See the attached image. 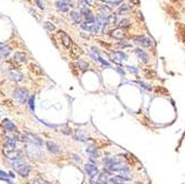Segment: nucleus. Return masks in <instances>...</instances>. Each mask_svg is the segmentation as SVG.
<instances>
[{
	"label": "nucleus",
	"instance_id": "obj_43",
	"mask_svg": "<svg viewBox=\"0 0 185 184\" xmlns=\"http://www.w3.org/2000/svg\"><path fill=\"white\" fill-rule=\"evenodd\" d=\"M90 184H101L99 181H94L93 179H91V181H90Z\"/></svg>",
	"mask_w": 185,
	"mask_h": 184
},
{
	"label": "nucleus",
	"instance_id": "obj_9",
	"mask_svg": "<svg viewBox=\"0 0 185 184\" xmlns=\"http://www.w3.org/2000/svg\"><path fill=\"white\" fill-rule=\"evenodd\" d=\"M47 149L49 151L50 153H52V154H58V153H60V147L58 145L57 143H54V142L52 141H48L47 143Z\"/></svg>",
	"mask_w": 185,
	"mask_h": 184
},
{
	"label": "nucleus",
	"instance_id": "obj_42",
	"mask_svg": "<svg viewBox=\"0 0 185 184\" xmlns=\"http://www.w3.org/2000/svg\"><path fill=\"white\" fill-rule=\"evenodd\" d=\"M131 2H132V3H134V5H136V6H139V5H140V0H131Z\"/></svg>",
	"mask_w": 185,
	"mask_h": 184
},
{
	"label": "nucleus",
	"instance_id": "obj_17",
	"mask_svg": "<svg viewBox=\"0 0 185 184\" xmlns=\"http://www.w3.org/2000/svg\"><path fill=\"white\" fill-rule=\"evenodd\" d=\"M57 8L60 10V11H62V12H67V11L69 10V3H68V2H64V1H60V0H58L57 1Z\"/></svg>",
	"mask_w": 185,
	"mask_h": 184
},
{
	"label": "nucleus",
	"instance_id": "obj_33",
	"mask_svg": "<svg viewBox=\"0 0 185 184\" xmlns=\"http://www.w3.org/2000/svg\"><path fill=\"white\" fill-rule=\"evenodd\" d=\"M127 69H128L129 72H131V73H134V74H136V73L139 72V70L136 69L135 67H131V65H128V67H127Z\"/></svg>",
	"mask_w": 185,
	"mask_h": 184
},
{
	"label": "nucleus",
	"instance_id": "obj_18",
	"mask_svg": "<svg viewBox=\"0 0 185 184\" xmlns=\"http://www.w3.org/2000/svg\"><path fill=\"white\" fill-rule=\"evenodd\" d=\"M86 152L92 156V157H94V159H98V157L100 156V153L97 151V148H95V147H93V145L88 147V148H86Z\"/></svg>",
	"mask_w": 185,
	"mask_h": 184
},
{
	"label": "nucleus",
	"instance_id": "obj_26",
	"mask_svg": "<svg viewBox=\"0 0 185 184\" xmlns=\"http://www.w3.org/2000/svg\"><path fill=\"white\" fill-rule=\"evenodd\" d=\"M35 100H36V97H35V95H31L28 100V106L31 111H35V108H36V106H35Z\"/></svg>",
	"mask_w": 185,
	"mask_h": 184
},
{
	"label": "nucleus",
	"instance_id": "obj_11",
	"mask_svg": "<svg viewBox=\"0 0 185 184\" xmlns=\"http://www.w3.org/2000/svg\"><path fill=\"white\" fill-rule=\"evenodd\" d=\"M111 183H113V184H125L128 181H130L129 179H125V177H112L110 180H109Z\"/></svg>",
	"mask_w": 185,
	"mask_h": 184
},
{
	"label": "nucleus",
	"instance_id": "obj_8",
	"mask_svg": "<svg viewBox=\"0 0 185 184\" xmlns=\"http://www.w3.org/2000/svg\"><path fill=\"white\" fill-rule=\"evenodd\" d=\"M84 169H86V174L91 179H93V177H97L99 174V170H98V168L94 164H86V166H84Z\"/></svg>",
	"mask_w": 185,
	"mask_h": 184
},
{
	"label": "nucleus",
	"instance_id": "obj_41",
	"mask_svg": "<svg viewBox=\"0 0 185 184\" xmlns=\"http://www.w3.org/2000/svg\"><path fill=\"white\" fill-rule=\"evenodd\" d=\"M1 180H2V181H5V182H7L8 184H14V181H11L9 177H7V179H1Z\"/></svg>",
	"mask_w": 185,
	"mask_h": 184
},
{
	"label": "nucleus",
	"instance_id": "obj_34",
	"mask_svg": "<svg viewBox=\"0 0 185 184\" xmlns=\"http://www.w3.org/2000/svg\"><path fill=\"white\" fill-rule=\"evenodd\" d=\"M171 2L174 5V6H176L178 8H182V2H181V0H171Z\"/></svg>",
	"mask_w": 185,
	"mask_h": 184
},
{
	"label": "nucleus",
	"instance_id": "obj_3",
	"mask_svg": "<svg viewBox=\"0 0 185 184\" xmlns=\"http://www.w3.org/2000/svg\"><path fill=\"white\" fill-rule=\"evenodd\" d=\"M16 144H17V140L14 139V138H11V136H7L6 138V140L3 141V148L5 150L8 152H12L16 150Z\"/></svg>",
	"mask_w": 185,
	"mask_h": 184
},
{
	"label": "nucleus",
	"instance_id": "obj_40",
	"mask_svg": "<svg viewBox=\"0 0 185 184\" xmlns=\"http://www.w3.org/2000/svg\"><path fill=\"white\" fill-rule=\"evenodd\" d=\"M61 132H63L64 134H70V133H71V130H69V129H68V127H63V129H62V130H61Z\"/></svg>",
	"mask_w": 185,
	"mask_h": 184
},
{
	"label": "nucleus",
	"instance_id": "obj_28",
	"mask_svg": "<svg viewBox=\"0 0 185 184\" xmlns=\"http://www.w3.org/2000/svg\"><path fill=\"white\" fill-rule=\"evenodd\" d=\"M30 69L33 71V72H36L37 74H42V70H41V69H40V67H38L37 64L31 63L30 64Z\"/></svg>",
	"mask_w": 185,
	"mask_h": 184
},
{
	"label": "nucleus",
	"instance_id": "obj_20",
	"mask_svg": "<svg viewBox=\"0 0 185 184\" xmlns=\"http://www.w3.org/2000/svg\"><path fill=\"white\" fill-rule=\"evenodd\" d=\"M70 18H71L75 23H81L82 17H81V14L78 12V11H72L71 14H70Z\"/></svg>",
	"mask_w": 185,
	"mask_h": 184
},
{
	"label": "nucleus",
	"instance_id": "obj_25",
	"mask_svg": "<svg viewBox=\"0 0 185 184\" xmlns=\"http://www.w3.org/2000/svg\"><path fill=\"white\" fill-rule=\"evenodd\" d=\"M43 27L44 29L47 30V31H50V32H52V31H54L56 30V27H54V25H52L50 21H46L43 23Z\"/></svg>",
	"mask_w": 185,
	"mask_h": 184
},
{
	"label": "nucleus",
	"instance_id": "obj_45",
	"mask_svg": "<svg viewBox=\"0 0 185 184\" xmlns=\"http://www.w3.org/2000/svg\"><path fill=\"white\" fill-rule=\"evenodd\" d=\"M72 156H73V157L77 160V161H80V160H81V159H80V157H78V155H75V154H72Z\"/></svg>",
	"mask_w": 185,
	"mask_h": 184
},
{
	"label": "nucleus",
	"instance_id": "obj_47",
	"mask_svg": "<svg viewBox=\"0 0 185 184\" xmlns=\"http://www.w3.org/2000/svg\"><path fill=\"white\" fill-rule=\"evenodd\" d=\"M84 1L86 2V5H89L90 2H92V0H84Z\"/></svg>",
	"mask_w": 185,
	"mask_h": 184
},
{
	"label": "nucleus",
	"instance_id": "obj_39",
	"mask_svg": "<svg viewBox=\"0 0 185 184\" xmlns=\"http://www.w3.org/2000/svg\"><path fill=\"white\" fill-rule=\"evenodd\" d=\"M40 122H41V123H43V124H46V125H48V127H57V125H56V124H51V123H48V122H46V121L40 120Z\"/></svg>",
	"mask_w": 185,
	"mask_h": 184
},
{
	"label": "nucleus",
	"instance_id": "obj_21",
	"mask_svg": "<svg viewBox=\"0 0 185 184\" xmlns=\"http://www.w3.org/2000/svg\"><path fill=\"white\" fill-rule=\"evenodd\" d=\"M136 53V56L140 58L141 60H142L143 62H148V55L143 51V50L141 49H135V51H134Z\"/></svg>",
	"mask_w": 185,
	"mask_h": 184
},
{
	"label": "nucleus",
	"instance_id": "obj_24",
	"mask_svg": "<svg viewBox=\"0 0 185 184\" xmlns=\"http://www.w3.org/2000/svg\"><path fill=\"white\" fill-rule=\"evenodd\" d=\"M72 56L74 58L79 57V55H81L82 53V50H81V48H79L78 46H75V44H73L72 46Z\"/></svg>",
	"mask_w": 185,
	"mask_h": 184
},
{
	"label": "nucleus",
	"instance_id": "obj_36",
	"mask_svg": "<svg viewBox=\"0 0 185 184\" xmlns=\"http://www.w3.org/2000/svg\"><path fill=\"white\" fill-rule=\"evenodd\" d=\"M139 83H140V85H141L142 88H144L145 90H148V91H151V87H150V85H148L146 83H144L143 81H140Z\"/></svg>",
	"mask_w": 185,
	"mask_h": 184
},
{
	"label": "nucleus",
	"instance_id": "obj_46",
	"mask_svg": "<svg viewBox=\"0 0 185 184\" xmlns=\"http://www.w3.org/2000/svg\"><path fill=\"white\" fill-rule=\"evenodd\" d=\"M121 0H112V2H114V3H119Z\"/></svg>",
	"mask_w": 185,
	"mask_h": 184
},
{
	"label": "nucleus",
	"instance_id": "obj_15",
	"mask_svg": "<svg viewBox=\"0 0 185 184\" xmlns=\"http://www.w3.org/2000/svg\"><path fill=\"white\" fill-rule=\"evenodd\" d=\"M14 61H17V62H21V63H24V62H27V56L23 53V52H17L16 55H14Z\"/></svg>",
	"mask_w": 185,
	"mask_h": 184
},
{
	"label": "nucleus",
	"instance_id": "obj_37",
	"mask_svg": "<svg viewBox=\"0 0 185 184\" xmlns=\"http://www.w3.org/2000/svg\"><path fill=\"white\" fill-rule=\"evenodd\" d=\"M0 177H1V179H7V177H9V174L6 173L5 171L0 170Z\"/></svg>",
	"mask_w": 185,
	"mask_h": 184
},
{
	"label": "nucleus",
	"instance_id": "obj_23",
	"mask_svg": "<svg viewBox=\"0 0 185 184\" xmlns=\"http://www.w3.org/2000/svg\"><path fill=\"white\" fill-rule=\"evenodd\" d=\"M77 67H78V69H80L81 71H86L88 68H89V64L88 62H86L84 60H79L78 62H77Z\"/></svg>",
	"mask_w": 185,
	"mask_h": 184
},
{
	"label": "nucleus",
	"instance_id": "obj_13",
	"mask_svg": "<svg viewBox=\"0 0 185 184\" xmlns=\"http://www.w3.org/2000/svg\"><path fill=\"white\" fill-rule=\"evenodd\" d=\"M176 29H178L182 41L185 43V25L181 23V22H178V23H176Z\"/></svg>",
	"mask_w": 185,
	"mask_h": 184
},
{
	"label": "nucleus",
	"instance_id": "obj_29",
	"mask_svg": "<svg viewBox=\"0 0 185 184\" xmlns=\"http://www.w3.org/2000/svg\"><path fill=\"white\" fill-rule=\"evenodd\" d=\"M107 181H109V179H107V177L104 174V173H101L100 174V179H99V182L101 184H105L107 183Z\"/></svg>",
	"mask_w": 185,
	"mask_h": 184
},
{
	"label": "nucleus",
	"instance_id": "obj_30",
	"mask_svg": "<svg viewBox=\"0 0 185 184\" xmlns=\"http://www.w3.org/2000/svg\"><path fill=\"white\" fill-rule=\"evenodd\" d=\"M129 26H130V21H129L128 19H123V20H121L120 23H119V27H120V28H128Z\"/></svg>",
	"mask_w": 185,
	"mask_h": 184
},
{
	"label": "nucleus",
	"instance_id": "obj_10",
	"mask_svg": "<svg viewBox=\"0 0 185 184\" xmlns=\"http://www.w3.org/2000/svg\"><path fill=\"white\" fill-rule=\"evenodd\" d=\"M165 10H166L167 14H170L172 18H174V19H178L180 18V12L176 10V8H174L173 6L166 5L165 6Z\"/></svg>",
	"mask_w": 185,
	"mask_h": 184
},
{
	"label": "nucleus",
	"instance_id": "obj_6",
	"mask_svg": "<svg viewBox=\"0 0 185 184\" xmlns=\"http://www.w3.org/2000/svg\"><path fill=\"white\" fill-rule=\"evenodd\" d=\"M1 127H2L3 130H6L8 132H14L17 130L14 123L11 120H9V119H3L2 122H1Z\"/></svg>",
	"mask_w": 185,
	"mask_h": 184
},
{
	"label": "nucleus",
	"instance_id": "obj_4",
	"mask_svg": "<svg viewBox=\"0 0 185 184\" xmlns=\"http://www.w3.org/2000/svg\"><path fill=\"white\" fill-rule=\"evenodd\" d=\"M58 35H60V38H61V42H62V44H63L64 47L67 48V49H69V48H71L72 46V40H71V38L69 37V35H67L64 31H59V33Z\"/></svg>",
	"mask_w": 185,
	"mask_h": 184
},
{
	"label": "nucleus",
	"instance_id": "obj_22",
	"mask_svg": "<svg viewBox=\"0 0 185 184\" xmlns=\"http://www.w3.org/2000/svg\"><path fill=\"white\" fill-rule=\"evenodd\" d=\"M113 58L115 59V60H118V61H123V60H127V59H128L127 55H125V53H123V52H121V51L114 52Z\"/></svg>",
	"mask_w": 185,
	"mask_h": 184
},
{
	"label": "nucleus",
	"instance_id": "obj_16",
	"mask_svg": "<svg viewBox=\"0 0 185 184\" xmlns=\"http://www.w3.org/2000/svg\"><path fill=\"white\" fill-rule=\"evenodd\" d=\"M73 139L75 140V141H80V142H86L88 140V136H86V133H83V132H77V133H74L73 134Z\"/></svg>",
	"mask_w": 185,
	"mask_h": 184
},
{
	"label": "nucleus",
	"instance_id": "obj_1",
	"mask_svg": "<svg viewBox=\"0 0 185 184\" xmlns=\"http://www.w3.org/2000/svg\"><path fill=\"white\" fill-rule=\"evenodd\" d=\"M11 164H12V166H14V170L17 171L21 177H28L29 173H30V171H31L30 165H28L27 163L24 162L23 157L12 160V161H11Z\"/></svg>",
	"mask_w": 185,
	"mask_h": 184
},
{
	"label": "nucleus",
	"instance_id": "obj_14",
	"mask_svg": "<svg viewBox=\"0 0 185 184\" xmlns=\"http://www.w3.org/2000/svg\"><path fill=\"white\" fill-rule=\"evenodd\" d=\"M103 162L105 164V166H109V165H113V164H118V163H121V160L119 157H105L103 160Z\"/></svg>",
	"mask_w": 185,
	"mask_h": 184
},
{
	"label": "nucleus",
	"instance_id": "obj_2",
	"mask_svg": "<svg viewBox=\"0 0 185 184\" xmlns=\"http://www.w3.org/2000/svg\"><path fill=\"white\" fill-rule=\"evenodd\" d=\"M12 97L14 99L20 103V104H24L26 102H28L29 100V92L26 88H22V87H19V88H16L12 92Z\"/></svg>",
	"mask_w": 185,
	"mask_h": 184
},
{
	"label": "nucleus",
	"instance_id": "obj_12",
	"mask_svg": "<svg viewBox=\"0 0 185 184\" xmlns=\"http://www.w3.org/2000/svg\"><path fill=\"white\" fill-rule=\"evenodd\" d=\"M111 35L115 38V39H119V40H121L123 39V37H124V31H123V29L119 28V29H114L111 31Z\"/></svg>",
	"mask_w": 185,
	"mask_h": 184
},
{
	"label": "nucleus",
	"instance_id": "obj_38",
	"mask_svg": "<svg viewBox=\"0 0 185 184\" xmlns=\"http://www.w3.org/2000/svg\"><path fill=\"white\" fill-rule=\"evenodd\" d=\"M37 2V5L39 6V8L40 9H44V5H43V2H42V0H35Z\"/></svg>",
	"mask_w": 185,
	"mask_h": 184
},
{
	"label": "nucleus",
	"instance_id": "obj_31",
	"mask_svg": "<svg viewBox=\"0 0 185 184\" xmlns=\"http://www.w3.org/2000/svg\"><path fill=\"white\" fill-rule=\"evenodd\" d=\"M144 72H145L146 78H155V77H156V73L152 70H145Z\"/></svg>",
	"mask_w": 185,
	"mask_h": 184
},
{
	"label": "nucleus",
	"instance_id": "obj_44",
	"mask_svg": "<svg viewBox=\"0 0 185 184\" xmlns=\"http://www.w3.org/2000/svg\"><path fill=\"white\" fill-rule=\"evenodd\" d=\"M119 46H121V47H129L130 44H128V43H125V42H120L119 43Z\"/></svg>",
	"mask_w": 185,
	"mask_h": 184
},
{
	"label": "nucleus",
	"instance_id": "obj_5",
	"mask_svg": "<svg viewBox=\"0 0 185 184\" xmlns=\"http://www.w3.org/2000/svg\"><path fill=\"white\" fill-rule=\"evenodd\" d=\"M7 74L8 77H9V79H11L14 82H19V81H21L22 79H23V74H22L20 71L9 70L7 71Z\"/></svg>",
	"mask_w": 185,
	"mask_h": 184
},
{
	"label": "nucleus",
	"instance_id": "obj_32",
	"mask_svg": "<svg viewBox=\"0 0 185 184\" xmlns=\"http://www.w3.org/2000/svg\"><path fill=\"white\" fill-rule=\"evenodd\" d=\"M33 184H49V182L46 181V180H43V179H41V177H38V179H36V180L33 181Z\"/></svg>",
	"mask_w": 185,
	"mask_h": 184
},
{
	"label": "nucleus",
	"instance_id": "obj_7",
	"mask_svg": "<svg viewBox=\"0 0 185 184\" xmlns=\"http://www.w3.org/2000/svg\"><path fill=\"white\" fill-rule=\"evenodd\" d=\"M134 41H135L137 44L142 46V47H150L152 44V40L148 38V37H144V35H139V37H135L134 38Z\"/></svg>",
	"mask_w": 185,
	"mask_h": 184
},
{
	"label": "nucleus",
	"instance_id": "obj_19",
	"mask_svg": "<svg viewBox=\"0 0 185 184\" xmlns=\"http://www.w3.org/2000/svg\"><path fill=\"white\" fill-rule=\"evenodd\" d=\"M11 52V49L9 47H0V58L1 59H5L7 58Z\"/></svg>",
	"mask_w": 185,
	"mask_h": 184
},
{
	"label": "nucleus",
	"instance_id": "obj_48",
	"mask_svg": "<svg viewBox=\"0 0 185 184\" xmlns=\"http://www.w3.org/2000/svg\"><path fill=\"white\" fill-rule=\"evenodd\" d=\"M1 46H2V43H1V42H0V47H1Z\"/></svg>",
	"mask_w": 185,
	"mask_h": 184
},
{
	"label": "nucleus",
	"instance_id": "obj_35",
	"mask_svg": "<svg viewBox=\"0 0 185 184\" xmlns=\"http://www.w3.org/2000/svg\"><path fill=\"white\" fill-rule=\"evenodd\" d=\"M101 11L103 12V14H110L111 12V9L109 7H105V6H103V7H101Z\"/></svg>",
	"mask_w": 185,
	"mask_h": 184
},
{
	"label": "nucleus",
	"instance_id": "obj_27",
	"mask_svg": "<svg viewBox=\"0 0 185 184\" xmlns=\"http://www.w3.org/2000/svg\"><path fill=\"white\" fill-rule=\"evenodd\" d=\"M129 7L128 5H122L121 7L119 8V10H118V12H119V14H127L129 12Z\"/></svg>",
	"mask_w": 185,
	"mask_h": 184
}]
</instances>
